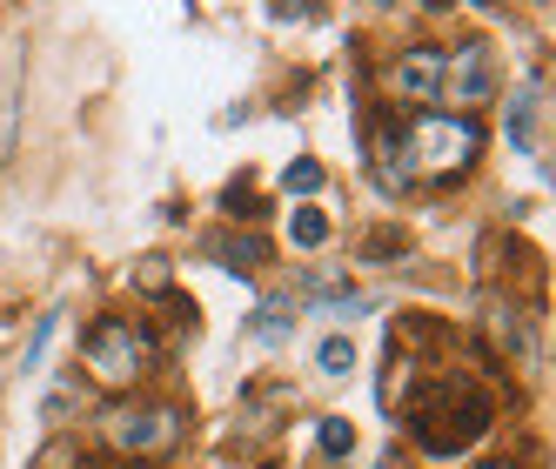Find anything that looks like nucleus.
Wrapping results in <instances>:
<instances>
[{
    "mask_svg": "<svg viewBox=\"0 0 556 469\" xmlns=\"http://www.w3.org/2000/svg\"><path fill=\"white\" fill-rule=\"evenodd\" d=\"M389 94H403V101H435L443 94V48H403L389 61Z\"/></svg>",
    "mask_w": 556,
    "mask_h": 469,
    "instance_id": "nucleus-8",
    "label": "nucleus"
},
{
    "mask_svg": "<svg viewBox=\"0 0 556 469\" xmlns=\"http://www.w3.org/2000/svg\"><path fill=\"white\" fill-rule=\"evenodd\" d=\"M315 369H323V376H349L355 369V342L349 335H329L323 348H315Z\"/></svg>",
    "mask_w": 556,
    "mask_h": 469,
    "instance_id": "nucleus-15",
    "label": "nucleus"
},
{
    "mask_svg": "<svg viewBox=\"0 0 556 469\" xmlns=\"http://www.w3.org/2000/svg\"><path fill=\"white\" fill-rule=\"evenodd\" d=\"M135 276H141V289L168 295V262H162V255H141V268H135Z\"/></svg>",
    "mask_w": 556,
    "mask_h": 469,
    "instance_id": "nucleus-19",
    "label": "nucleus"
},
{
    "mask_svg": "<svg viewBox=\"0 0 556 469\" xmlns=\"http://www.w3.org/2000/svg\"><path fill=\"white\" fill-rule=\"evenodd\" d=\"M202 255L215 268H228V276H255V268L268 262V242H262V234H208Z\"/></svg>",
    "mask_w": 556,
    "mask_h": 469,
    "instance_id": "nucleus-9",
    "label": "nucleus"
},
{
    "mask_svg": "<svg viewBox=\"0 0 556 469\" xmlns=\"http://www.w3.org/2000/svg\"><path fill=\"white\" fill-rule=\"evenodd\" d=\"M289 329H295V295H268L255 316H249V335L255 342H282Z\"/></svg>",
    "mask_w": 556,
    "mask_h": 469,
    "instance_id": "nucleus-10",
    "label": "nucleus"
},
{
    "mask_svg": "<svg viewBox=\"0 0 556 469\" xmlns=\"http://www.w3.org/2000/svg\"><path fill=\"white\" fill-rule=\"evenodd\" d=\"M483 469H509V462H483Z\"/></svg>",
    "mask_w": 556,
    "mask_h": 469,
    "instance_id": "nucleus-21",
    "label": "nucleus"
},
{
    "mask_svg": "<svg viewBox=\"0 0 556 469\" xmlns=\"http://www.w3.org/2000/svg\"><path fill=\"white\" fill-rule=\"evenodd\" d=\"M222 208H228V215H242V221H255V215H262V202H255V194H249L242 181H235V188L222 194Z\"/></svg>",
    "mask_w": 556,
    "mask_h": 469,
    "instance_id": "nucleus-20",
    "label": "nucleus"
},
{
    "mask_svg": "<svg viewBox=\"0 0 556 469\" xmlns=\"http://www.w3.org/2000/svg\"><path fill=\"white\" fill-rule=\"evenodd\" d=\"M490 416H496V403L476 382H456V376L435 382V389H422V396L409 403V429H416V443L429 456H463V449H476V443H483V429H490Z\"/></svg>",
    "mask_w": 556,
    "mask_h": 469,
    "instance_id": "nucleus-1",
    "label": "nucleus"
},
{
    "mask_svg": "<svg viewBox=\"0 0 556 469\" xmlns=\"http://www.w3.org/2000/svg\"><path fill=\"white\" fill-rule=\"evenodd\" d=\"M27 469H88V449L74 436H54V443H41V456H34Z\"/></svg>",
    "mask_w": 556,
    "mask_h": 469,
    "instance_id": "nucleus-13",
    "label": "nucleus"
},
{
    "mask_svg": "<svg viewBox=\"0 0 556 469\" xmlns=\"http://www.w3.org/2000/svg\"><path fill=\"white\" fill-rule=\"evenodd\" d=\"M81 363L101 389H135L148 369H154V335L135 322V316H101L88 335H81Z\"/></svg>",
    "mask_w": 556,
    "mask_h": 469,
    "instance_id": "nucleus-3",
    "label": "nucleus"
},
{
    "mask_svg": "<svg viewBox=\"0 0 556 469\" xmlns=\"http://www.w3.org/2000/svg\"><path fill=\"white\" fill-rule=\"evenodd\" d=\"M282 188L289 194H315V188H323V162H308V154H302V162H289L282 168Z\"/></svg>",
    "mask_w": 556,
    "mask_h": 469,
    "instance_id": "nucleus-16",
    "label": "nucleus"
},
{
    "mask_svg": "<svg viewBox=\"0 0 556 469\" xmlns=\"http://www.w3.org/2000/svg\"><path fill=\"white\" fill-rule=\"evenodd\" d=\"M369 175H376V188L389 194V202L416 188V168H409V148H403V128H395V122L369 128Z\"/></svg>",
    "mask_w": 556,
    "mask_h": 469,
    "instance_id": "nucleus-7",
    "label": "nucleus"
},
{
    "mask_svg": "<svg viewBox=\"0 0 556 469\" xmlns=\"http://www.w3.org/2000/svg\"><path fill=\"white\" fill-rule=\"evenodd\" d=\"M403 148H409L416 181H456L483 154V122L476 114H450V107H422L403 128Z\"/></svg>",
    "mask_w": 556,
    "mask_h": 469,
    "instance_id": "nucleus-2",
    "label": "nucleus"
},
{
    "mask_svg": "<svg viewBox=\"0 0 556 469\" xmlns=\"http://www.w3.org/2000/svg\"><path fill=\"white\" fill-rule=\"evenodd\" d=\"M295 403V389H282V382H262V389H249V396H242V422L249 429H275L268 416H282Z\"/></svg>",
    "mask_w": 556,
    "mask_h": 469,
    "instance_id": "nucleus-11",
    "label": "nucleus"
},
{
    "mask_svg": "<svg viewBox=\"0 0 556 469\" xmlns=\"http://www.w3.org/2000/svg\"><path fill=\"white\" fill-rule=\"evenodd\" d=\"M101 429L122 456H162L181 443V409L175 403H114L101 416Z\"/></svg>",
    "mask_w": 556,
    "mask_h": 469,
    "instance_id": "nucleus-4",
    "label": "nucleus"
},
{
    "mask_svg": "<svg viewBox=\"0 0 556 469\" xmlns=\"http://www.w3.org/2000/svg\"><path fill=\"white\" fill-rule=\"evenodd\" d=\"M315 443H323V456H329V462H342V456L355 449V429H349V416H323V429H315Z\"/></svg>",
    "mask_w": 556,
    "mask_h": 469,
    "instance_id": "nucleus-14",
    "label": "nucleus"
},
{
    "mask_svg": "<svg viewBox=\"0 0 556 469\" xmlns=\"http://www.w3.org/2000/svg\"><path fill=\"white\" fill-rule=\"evenodd\" d=\"M54 322H61V308H48V316L34 322V335H27V356H21V369H41V356H48V335H54Z\"/></svg>",
    "mask_w": 556,
    "mask_h": 469,
    "instance_id": "nucleus-18",
    "label": "nucleus"
},
{
    "mask_svg": "<svg viewBox=\"0 0 556 469\" xmlns=\"http://www.w3.org/2000/svg\"><path fill=\"white\" fill-rule=\"evenodd\" d=\"M403 249H409V242H403V228H376L369 242H363V262H395Z\"/></svg>",
    "mask_w": 556,
    "mask_h": 469,
    "instance_id": "nucleus-17",
    "label": "nucleus"
},
{
    "mask_svg": "<svg viewBox=\"0 0 556 469\" xmlns=\"http://www.w3.org/2000/svg\"><path fill=\"white\" fill-rule=\"evenodd\" d=\"M503 128H509V148H516V154H530V162H543V154H549V74H543V67L509 94Z\"/></svg>",
    "mask_w": 556,
    "mask_h": 469,
    "instance_id": "nucleus-6",
    "label": "nucleus"
},
{
    "mask_svg": "<svg viewBox=\"0 0 556 469\" xmlns=\"http://www.w3.org/2000/svg\"><path fill=\"white\" fill-rule=\"evenodd\" d=\"M289 242L295 249H323L329 242V215L323 208H289Z\"/></svg>",
    "mask_w": 556,
    "mask_h": 469,
    "instance_id": "nucleus-12",
    "label": "nucleus"
},
{
    "mask_svg": "<svg viewBox=\"0 0 556 469\" xmlns=\"http://www.w3.org/2000/svg\"><path fill=\"white\" fill-rule=\"evenodd\" d=\"M268 469H275V462H268Z\"/></svg>",
    "mask_w": 556,
    "mask_h": 469,
    "instance_id": "nucleus-22",
    "label": "nucleus"
},
{
    "mask_svg": "<svg viewBox=\"0 0 556 469\" xmlns=\"http://www.w3.org/2000/svg\"><path fill=\"white\" fill-rule=\"evenodd\" d=\"M435 101H456L450 114H476L483 101H496V54H490V41H463L456 54H443V94Z\"/></svg>",
    "mask_w": 556,
    "mask_h": 469,
    "instance_id": "nucleus-5",
    "label": "nucleus"
}]
</instances>
